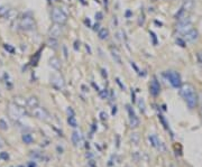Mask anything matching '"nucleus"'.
I'll return each instance as SVG.
<instances>
[{
    "label": "nucleus",
    "instance_id": "nucleus-13",
    "mask_svg": "<svg viewBox=\"0 0 202 167\" xmlns=\"http://www.w3.org/2000/svg\"><path fill=\"white\" fill-rule=\"evenodd\" d=\"M110 54H111V56H112V59H114L115 62L120 65L121 64V55H120L119 49H118L117 47H115V46H110Z\"/></svg>",
    "mask_w": 202,
    "mask_h": 167
},
{
    "label": "nucleus",
    "instance_id": "nucleus-37",
    "mask_svg": "<svg viewBox=\"0 0 202 167\" xmlns=\"http://www.w3.org/2000/svg\"><path fill=\"white\" fill-rule=\"evenodd\" d=\"M3 146H5V141H3L2 139L0 138V148H2Z\"/></svg>",
    "mask_w": 202,
    "mask_h": 167
},
{
    "label": "nucleus",
    "instance_id": "nucleus-46",
    "mask_svg": "<svg viewBox=\"0 0 202 167\" xmlns=\"http://www.w3.org/2000/svg\"><path fill=\"white\" fill-rule=\"evenodd\" d=\"M18 167H24V166H18Z\"/></svg>",
    "mask_w": 202,
    "mask_h": 167
},
{
    "label": "nucleus",
    "instance_id": "nucleus-7",
    "mask_svg": "<svg viewBox=\"0 0 202 167\" xmlns=\"http://www.w3.org/2000/svg\"><path fill=\"white\" fill-rule=\"evenodd\" d=\"M32 115H33L36 119L42 120V121H46V120H49V111H47L45 108H43V107H36V108H34Z\"/></svg>",
    "mask_w": 202,
    "mask_h": 167
},
{
    "label": "nucleus",
    "instance_id": "nucleus-19",
    "mask_svg": "<svg viewBox=\"0 0 202 167\" xmlns=\"http://www.w3.org/2000/svg\"><path fill=\"white\" fill-rule=\"evenodd\" d=\"M46 44H47L49 47H51L52 49L59 48V42H57L56 38H51V37H49V40H47V43H46Z\"/></svg>",
    "mask_w": 202,
    "mask_h": 167
},
{
    "label": "nucleus",
    "instance_id": "nucleus-9",
    "mask_svg": "<svg viewBox=\"0 0 202 167\" xmlns=\"http://www.w3.org/2000/svg\"><path fill=\"white\" fill-rule=\"evenodd\" d=\"M198 37H199V32L193 28V29H191L190 32L183 35V40L186 43H193L198 40Z\"/></svg>",
    "mask_w": 202,
    "mask_h": 167
},
{
    "label": "nucleus",
    "instance_id": "nucleus-34",
    "mask_svg": "<svg viewBox=\"0 0 202 167\" xmlns=\"http://www.w3.org/2000/svg\"><path fill=\"white\" fill-rule=\"evenodd\" d=\"M100 117H101V120H107V113L106 112H101Z\"/></svg>",
    "mask_w": 202,
    "mask_h": 167
},
{
    "label": "nucleus",
    "instance_id": "nucleus-35",
    "mask_svg": "<svg viewBox=\"0 0 202 167\" xmlns=\"http://www.w3.org/2000/svg\"><path fill=\"white\" fill-rule=\"evenodd\" d=\"M79 48H80V42H78V40H76V42L74 43V49H75V51H78Z\"/></svg>",
    "mask_w": 202,
    "mask_h": 167
},
{
    "label": "nucleus",
    "instance_id": "nucleus-18",
    "mask_svg": "<svg viewBox=\"0 0 202 167\" xmlns=\"http://www.w3.org/2000/svg\"><path fill=\"white\" fill-rule=\"evenodd\" d=\"M72 142H73V145L74 146H79V144L81 142V134L79 132V131H73V134H72Z\"/></svg>",
    "mask_w": 202,
    "mask_h": 167
},
{
    "label": "nucleus",
    "instance_id": "nucleus-6",
    "mask_svg": "<svg viewBox=\"0 0 202 167\" xmlns=\"http://www.w3.org/2000/svg\"><path fill=\"white\" fill-rule=\"evenodd\" d=\"M47 34H49V37H51V38H59V37L62 36L63 34V25H60V24H55L53 23L52 25H51V27L49 28V32H47Z\"/></svg>",
    "mask_w": 202,
    "mask_h": 167
},
{
    "label": "nucleus",
    "instance_id": "nucleus-8",
    "mask_svg": "<svg viewBox=\"0 0 202 167\" xmlns=\"http://www.w3.org/2000/svg\"><path fill=\"white\" fill-rule=\"evenodd\" d=\"M191 29H193V25L191 21H179L176 25V32L182 35L186 34Z\"/></svg>",
    "mask_w": 202,
    "mask_h": 167
},
{
    "label": "nucleus",
    "instance_id": "nucleus-21",
    "mask_svg": "<svg viewBox=\"0 0 202 167\" xmlns=\"http://www.w3.org/2000/svg\"><path fill=\"white\" fill-rule=\"evenodd\" d=\"M129 125H130L131 128H137L139 126V119L137 116H134V117H129Z\"/></svg>",
    "mask_w": 202,
    "mask_h": 167
},
{
    "label": "nucleus",
    "instance_id": "nucleus-28",
    "mask_svg": "<svg viewBox=\"0 0 202 167\" xmlns=\"http://www.w3.org/2000/svg\"><path fill=\"white\" fill-rule=\"evenodd\" d=\"M66 113H68V117H73V116H75L74 110H73L71 107H68V110H66Z\"/></svg>",
    "mask_w": 202,
    "mask_h": 167
},
{
    "label": "nucleus",
    "instance_id": "nucleus-43",
    "mask_svg": "<svg viewBox=\"0 0 202 167\" xmlns=\"http://www.w3.org/2000/svg\"><path fill=\"white\" fill-rule=\"evenodd\" d=\"M51 2H56V1H59V0H49Z\"/></svg>",
    "mask_w": 202,
    "mask_h": 167
},
{
    "label": "nucleus",
    "instance_id": "nucleus-11",
    "mask_svg": "<svg viewBox=\"0 0 202 167\" xmlns=\"http://www.w3.org/2000/svg\"><path fill=\"white\" fill-rule=\"evenodd\" d=\"M148 139H150V144H152V146H153V147L157 148L158 150H162V151L165 150V147H164V145L161 142V140L158 139V137H157L156 135H150Z\"/></svg>",
    "mask_w": 202,
    "mask_h": 167
},
{
    "label": "nucleus",
    "instance_id": "nucleus-40",
    "mask_svg": "<svg viewBox=\"0 0 202 167\" xmlns=\"http://www.w3.org/2000/svg\"><path fill=\"white\" fill-rule=\"evenodd\" d=\"M89 165L91 167H95V163H93V161H89Z\"/></svg>",
    "mask_w": 202,
    "mask_h": 167
},
{
    "label": "nucleus",
    "instance_id": "nucleus-2",
    "mask_svg": "<svg viewBox=\"0 0 202 167\" xmlns=\"http://www.w3.org/2000/svg\"><path fill=\"white\" fill-rule=\"evenodd\" d=\"M51 19L53 20V23L60 24V25H64L68 23V15L63 11L61 8H53L52 13H51Z\"/></svg>",
    "mask_w": 202,
    "mask_h": 167
},
{
    "label": "nucleus",
    "instance_id": "nucleus-45",
    "mask_svg": "<svg viewBox=\"0 0 202 167\" xmlns=\"http://www.w3.org/2000/svg\"><path fill=\"white\" fill-rule=\"evenodd\" d=\"M171 167H174V165H171Z\"/></svg>",
    "mask_w": 202,
    "mask_h": 167
},
{
    "label": "nucleus",
    "instance_id": "nucleus-10",
    "mask_svg": "<svg viewBox=\"0 0 202 167\" xmlns=\"http://www.w3.org/2000/svg\"><path fill=\"white\" fill-rule=\"evenodd\" d=\"M150 94L154 95V97H156V95L160 94V92H161V85H160V82L157 81L156 78H153V80L150 81Z\"/></svg>",
    "mask_w": 202,
    "mask_h": 167
},
{
    "label": "nucleus",
    "instance_id": "nucleus-22",
    "mask_svg": "<svg viewBox=\"0 0 202 167\" xmlns=\"http://www.w3.org/2000/svg\"><path fill=\"white\" fill-rule=\"evenodd\" d=\"M139 139H140L139 134H137V132H133V134L130 135V140L134 145L139 144Z\"/></svg>",
    "mask_w": 202,
    "mask_h": 167
},
{
    "label": "nucleus",
    "instance_id": "nucleus-33",
    "mask_svg": "<svg viewBox=\"0 0 202 167\" xmlns=\"http://www.w3.org/2000/svg\"><path fill=\"white\" fill-rule=\"evenodd\" d=\"M5 48H6L7 51H9L10 53H14V51H15V49H14V47H11L9 44H6V45H5Z\"/></svg>",
    "mask_w": 202,
    "mask_h": 167
},
{
    "label": "nucleus",
    "instance_id": "nucleus-5",
    "mask_svg": "<svg viewBox=\"0 0 202 167\" xmlns=\"http://www.w3.org/2000/svg\"><path fill=\"white\" fill-rule=\"evenodd\" d=\"M49 80H51V83H52V85L55 89H57V90H64V88H65V81H64L63 76L61 74L54 73V74L51 75Z\"/></svg>",
    "mask_w": 202,
    "mask_h": 167
},
{
    "label": "nucleus",
    "instance_id": "nucleus-16",
    "mask_svg": "<svg viewBox=\"0 0 202 167\" xmlns=\"http://www.w3.org/2000/svg\"><path fill=\"white\" fill-rule=\"evenodd\" d=\"M193 8H194V1L193 0H184V3H183L181 9L183 11H185V13H190V11H192Z\"/></svg>",
    "mask_w": 202,
    "mask_h": 167
},
{
    "label": "nucleus",
    "instance_id": "nucleus-15",
    "mask_svg": "<svg viewBox=\"0 0 202 167\" xmlns=\"http://www.w3.org/2000/svg\"><path fill=\"white\" fill-rule=\"evenodd\" d=\"M17 15H18V13H17L16 9H8V10H7V13L3 15V17H5V19H6V20H9V21H11V20L16 19Z\"/></svg>",
    "mask_w": 202,
    "mask_h": 167
},
{
    "label": "nucleus",
    "instance_id": "nucleus-20",
    "mask_svg": "<svg viewBox=\"0 0 202 167\" xmlns=\"http://www.w3.org/2000/svg\"><path fill=\"white\" fill-rule=\"evenodd\" d=\"M14 104L18 105V107H25L26 105V100L23 97H16L14 99Z\"/></svg>",
    "mask_w": 202,
    "mask_h": 167
},
{
    "label": "nucleus",
    "instance_id": "nucleus-44",
    "mask_svg": "<svg viewBox=\"0 0 202 167\" xmlns=\"http://www.w3.org/2000/svg\"><path fill=\"white\" fill-rule=\"evenodd\" d=\"M201 117H202V108H201Z\"/></svg>",
    "mask_w": 202,
    "mask_h": 167
},
{
    "label": "nucleus",
    "instance_id": "nucleus-3",
    "mask_svg": "<svg viewBox=\"0 0 202 167\" xmlns=\"http://www.w3.org/2000/svg\"><path fill=\"white\" fill-rule=\"evenodd\" d=\"M19 26L25 32H29L35 27V20L30 15H24L23 18H20Z\"/></svg>",
    "mask_w": 202,
    "mask_h": 167
},
{
    "label": "nucleus",
    "instance_id": "nucleus-26",
    "mask_svg": "<svg viewBox=\"0 0 202 167\" xmlns=\"http://www.w3.org/2000/svg\"><path fill=\"white\" fill-rule=\"evenodd\" d=\"M0 129L3 131L8 129V123H7V121L6 120H3V119H0Z\"/></svg>",
    "mask_w": 202,
    "mask_h": 167
},
{
    "label": "nucleus",
    "instance_id": "nucleus-29",
    "mask_svg": "<svg viewBox=\"0 0 202 167\" xmlns=\"http://www.w3.org/2000/svg\"><path fill=\"white\" fill-rule=\"evenodd\" d=\"M7 10H8V8L6 6H0V16H3L7 13Z\"/></svg>",
    "mask_w": 202,
    "mask_h": 167
},
{
    "label": "nucleus",
    "instance_id": "nucleus-1",
    "mask_svg": "<svg viewBox=\"0 0 202 167\" xmlns=\"http://www.w3.org/2000/svg\"><path fill=\"white\" fill-rule=\"evenodd\" d=\"M180 94L184 99L186 104L190 109H194L198 104V94L196 92V89L190 83H184L180 86Z\"/></svg>",
    "mask_w": 202,
    "mask_h": 167
},
{
    "label": "nucleus",
    "instance_id": "nucleus-39",
    "mask_svg": "<svg viewBox=\"0 0 202 167\" xmlns=\"http://www.w3.org/2000/svg\"><path fill=\"white\" fill-rule=\"evenodd\" d=\"M28 167H36V164L34 163V161H30L29 165H28Z\"/></svg>",
    "mask_w": 202,
    "mask_h": 167
},
{
    "label": "nucleus",
    "instance_id": "nucleus-17",
    "mask_svg": "<svg viewBox=\"0 0 202 167\" xmlns=\"http://www.w3.org/2000/svg\"><path fill=\"white\" fill-rule=\"evenodd\" d=\"M98 37L100 38L101 40H108V37H109V29L106 28V27H102L100 28L98 32Z\"/></svg>",
    "mask_w": 202,
    "mask_h": 167
},
{
    "label": "nucleus",
    "instance_id": "nucleus-30",
    "mask_svg": "<svg viewBox=\"0 0 202 167\" xmlns=\"http://www.w3.org/2000/svg\"><path fill=\"white\" fill-rule=\"evenodd\" d=\"M176 44H177V45H180L181 47H185V42H184V40L177 38V40H176Z\"/></svg>",
    "mask_w": 202,
    "mask_h": 167
},
{
    "label": "nucleus",
    "instance_id": "nucleus-42",
    "mask_svg": "<svg viewBox=\"0 0 202 167\" xmlns=\"http://www.w3.org/2000/svg\"><path fill=\"white\" fill-rule=\"evenodd\" d=\"M130 13H131L130 11H127V13H126V16H127V17H129V16H130Z\"/></svg>",
    "mask_w": 202,
    "mask_h": 167
},
{
    "label": "nucleus",
    "instance_id": "nucleus-24",
    "mask_svg": "<svg viewBox=\"0 0 202 167\" xmlns=\"http://www.w3.org/2000/svg\"><path fill=\"white\" fill-rule=\"evenodd\" d=\"M68 125L71 126V127H73V128L78 127V121H76V119H75L74 116H73V117H68Z\"/></svg>",
    "mask_w": 202,
    "mask_h": 167
},
{
    "label": "nucleus",
    "instance_id": "nucleus-38",
    "mask_svg": "<svg viewBox=\"0 0 202 167\" xmlns=\"http://www.w3.org/2000/svg\"><path fill=\"white\" fill-rule=\"evenodd\" d=\"M63 49H64V56H65V59H68V52H66V47H65V46L63 47Z\"/></svg>",
    "mask_w": 202,
    "mask_h": 167
},
{
    "label": "nucleus",
    "instance_id": "nucleus-25",
    "mask_svg": "<svg viewBox=\"0 0 202 167\" xmlns=\"http://www.w3.org/2000/svg\"><path fill=\"white\" fill-rule=\"evenodd\" d=\"M138 108L142 112H145V101H144V99L138 100Z\"/></svg>",
    "mask_w": 202,
    "mask_h": 167
},
{
    "label": "nucleus",
    "instance_id": "nucleus-27",
    "mask_svg": "<svg viewBox=\"0 0 202 167\" xmlns=\"http://www.w3.org/2000/svg\"><path fill=\"white\" fill-rule=\"evenodd\" d=\"M99 94H100L101 99H108V91L104 89V90H102V91L99 92Z\"/></svg>",
    "mask_w": 202,
    "mask_h": 167
},
{
    "label": "nucleus",
    "instance_id": "nucleus-23",
    "mask_svg": "<svg viewBox=\"0 0 202 167\" xmlns=\"http://www.w3.org/2000/svg\"><path fill=\"white\" fill-rule=\"evenodd\" d=\"M33 140H34V138H33V136H32V135L25 134L23 136V141L25 142V144L29 145V144H32V142H33Z\"/></svg>",
    "mask_w": 202,
    "mask_h": 167
},
{
    "label": "nucleus",
    "instance_id": "nucleus-32",
    "mask_svg": "<svg viewBox=\"0 0 202 167\" xmlns=\"http://www.w3.org/2000/svg\"><path fill=\"white\" fill-rule=\"evenodd\" d=\"M9 158V155L7 154V153H0V159H5L7 161Z\"/></svg>",
    "mask_w": 202,
    "mask_h": 167
},
{
    "label": "nucleus",
    "instance_id": "nucleus-4",
    "mask_svg": "<svg viewBox=\"0 0 202 167\" xmlns=\"http://www.w3.org/2000/svg\"><path fill=\"white\" fill-rule=\"evenodd\" d=\"M165 75H166L169 82L171 83V85H172L173 88L177 89L181 86V84H182V82H181V75L177 72H175V71H167Z\"/></svg>",
    "mask_w": 202,
    "mask_h": 167
},
{
    "label": "nucleus",
    "instance_id": "nucleus-41",
    "mask_svg": "<svg viewBox=\"0 0 202 167\" xmlns=\"http://www.w3.org/2000/svg\"><path fill=\"white\" fill-rule=\"evenodd\" d=\"M116 112H117V108L114 107V109H112V115H116Z\"/></svg>",
    "mask_w": 202,
    "mask_h": 167
},
{
    "label": "nucleus",
    "instance_id": "nucleus-36",
    "mask_svg": "<svg viewBox=\"0 0 202 167\" xmlns=\"http://www.w3.org/2000/svg\"><path fill=\"white\" fill-rule=\"evenodd\" d=\"M101 72H102V75H103V78H107V76H108V74H107V72H106V71H104L103 69L101 70Z\"/></svg>",
    "mask_w": 202,
    "mask_h": 167
},
{
    "label": "nucleus",
    "instance_id": "nucleus-31",
    "mask_svg": "<svg viewBox=\"0 0 202 167\" xmlns=\"http://www.w3.org/2000/svg\"><path fill=\"white\" fill-rule=\"evenodd\" d=\"M102 18H103V13H101V11H98V13H95V19L98 20V21L102 20Z\"/></svg>",
    "mask_w": 202,
    "mask_h": 167
},
{
    "label": "nucleus",
    "instance_id": "nucleus-12",
    "mask_svg": "<svg viewBox=\"0 0 202 167\" xmlns=\"http://www.w3.org/2000/svg\"><path fill=\"white\" fill-rule=\"evenodd\" d=\"M49 64L51 67H53V69L56 70V71H60V70L62 69V63H61V59H60L59 57H56V56H52V57H49Z\"/></svg>",
    "mask_w": 202,
    "mask_h": 167
},
{
    "label": "nucleus",
    "instance_id": "nucleus-14",
    "mask_svg": "<svg viewBox=\"0 0 202 167\" xmlns=\"http://www.w3.org/2000/svg\"><path fill=\"white\" fill-rule=\"evenodd\" d=\"M26 105L29 109H32V110H33L34 108H36V107H38L39 105L38 98L35 97V95H30L29 98H27V100H26Z\"/></svg>",
    "mask_w": 202,
    "mask_h": 167
}]
</instances>
